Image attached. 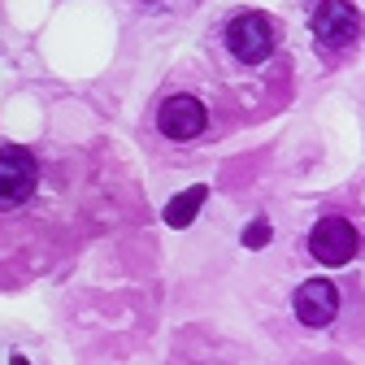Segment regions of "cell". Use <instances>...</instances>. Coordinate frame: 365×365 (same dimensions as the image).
Here are the masks:
<instances>
[{"label":"cell","instance_id":"cell-1","mask_svg":"<svg viewBox=\"0 0 365 365\" xmlns=\"http://www.w3.org/2000/svg\"><path fill=\"white\" fill-rule=\"evenodd\" d=\"M309 252L322 261V265H344L361 252V235H356V226L348 217H322L309 231Z\"/></svg>","mask_w":365,"mask_h":365},{"label":"cell","instance_id":"cell-2","mask_svg":"<svg viewBox=\"0 0 365 365\" xmlns=\"http://www.w3.org/2000/svg\"><path fill=\"white\" fill-rule=\"evenodd\" d=\"M226 48H231L240 61L257 66L274 53V26L261 18V14H240L231 18V26H226Z\"/></svg>","mask_w":365,"mask_h":365},{"label":"cell","instance_id":"cell-3","mask_svg":"<svg viewBox=\"0 0 365 365\" xmlns=\"http://www.w3.org/2000/svg\"><path fill=\"white\" fill-rule=\"evenodd\" d=\"M39 165L26 148H0V209H18L35 192Z\"/></svg>","mask_w":365,"mask_h":365},{"label":"cell","instance_id":"cell-4","mask_svg":"<svg viewBox=\"0 0 365 365\" xmlns=\"http://www.w3.org/2000/svg\"><path fill=\"white\" fill-rule=\"evenodd\" d=\"M356 31H361V14L348 0H322L313 9V35L322 48H344V43L356 39Z\"/></svg>","mask_w":365,"mask_h":365},{"label":"cell","instance_id":"cell-5","mask_svg":"<svg viewBox=\"0 0 365 365\" xmlns=\"http://www.w3.org/2000/svg\"><path fill=\"white\" fill-rule=\"evenodd\" d=\"M205 126H209V109L196 96H182V91L157 109V130L165 140H196Z\"/></svg>","mask_w":365,"mask_h":365},{"label":"cell","instance_id":"cell-6","mask_svg":"<svg viewBox=\"0 0 365 365\" xmlns=\"http://www.w3.org/2000/svg\"><path fill=\"white\" fill-rule=\"evenodd\" d=\"M335 313H339V292H335V283H327V279L300 283V292H296V317H300L304 327H331Z\"/></svg>","mask_w":365,"mask_h":365},{"label":"cell","instance_id":"cell-7","mask_svg":"<svg viewBox=\"0 0 365 365\" xmlns=\"http://www.w3.org/2000/svg\"><path fill=\"white\" fill-rule=\"evenodd\" d=\"M205 196H209L205 187H187L178 200H170V205H165V222H170V226H187V222L196 217V209L205 205Z\"/></svg>","mask_w":365,"mask_h":365},{"label":"cell","instance_id":"cell-8","mask_svg":"<svg viewBox=\"0 0 365 365\" xmlns=\"http://www.w3.org/2000/svg\"><path fill=\"white\" fill-rule=\"evenodd\" d=\"M244 240H248V244H252V248H261V244H265V240H269V226H265V222H257V226H252V231H248V235H244Z\"/></svg>","mask_w":365,"mask_h":365},{"label":"cell","instance_id":"cell-9","mask_svg":"<svg viewBox=\"0 0 365 365\" xmlns=\"http://www.w3.org/2000/svg\"><path fill=\"white\" fill-rule=\"evenodd\" d=\"M14 365H26V356H14Z\"/></svg>","mask_w":365,"mask_h":365}]
</instances>
